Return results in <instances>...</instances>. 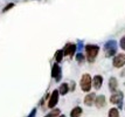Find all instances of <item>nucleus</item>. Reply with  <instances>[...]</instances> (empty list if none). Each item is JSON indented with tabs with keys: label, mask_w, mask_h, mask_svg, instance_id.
<instances>
[{
	"label": "nucleus",
	"mask_w": 125,
	"mask_h": 117,
	"mask_svg": "<svg viewBox=\"0 0 125 117\" xmlns=\"http://www.w3.org/2000/svg\"><path fill=\"white\" fill-rule=\"evenodd\" d=\"M76 60L78 63H82V62H84V60H85V57H84V55L82 54V53H78L76 55Z\"/></svg>",
	"instance_id": "18"
},
{
	"label": "nucleus",
	"mask_w": 125,
	"mask_h": 117,
	"mask_svg": "<svg viewBox=\"0 0 125 117\" xmlns=\"http://www.w3.org/2000/svg\"><path fill=\"white\" fill-rule=\"evenodd\" d=\"M102 84H103V77L101 76V75H96V76H94L93 78V87L95 89H101V87H102Z\"/></svg>",
	"instance_id": "9"
},
{
	"label": "nucleus",
	"mask_w": 125,
	"mask_h": 117,
	"mask_svg": "<svg viewBox=\"0 0 125 117\" xmlns=\"http://www.w3.org/2000/svg\"><path fill=\"white\" fill-rule=\"evenodd\" d=\"M85 53H87V60L89 62H94L96 56L99 53V47L96 45H87L85 46Z\"/></svg>",
	"instance_id": "1"
},
{
	"label": "nucleus",
	"mask_w": 125,
	"mask_h": 117,
	"mask_svg": "<svg viewBox=\"0 0 125 117\" xmlns=\"http://www.w3.org/2000/svg\"><path fill=\"white\" fill-rule=\"evenodd\" d=\"M63 55H64V53H63V49L57 50V52L55 53V60H56V62H57V63L62 61V59H63Z\"/></svg>",
	"instance_id": "15"
},
{
	"label": "nucleus",
	"mask_w": 125,
	"mask_h": 117,
	"mask_svg": "<svg viewBox=\"0 0 125 117\" xmlns=\"http://www.w3.org/2000/svg\"><path fill=\"white\" fill-rule=\"evenodd\" d=\"M59 95H60L59 90H54V91L52 93L50 98H49V101H48V106L49 108H54V106L57 104V102H59Z\"/></svg>",
	"instance_id": "7"
},
{
	"label": "nucleus",
	"mask_w": 125,
	"mask_h": 117,
	"mask_svg": "<svg viewBox=\"0 0 125 117\" xmlns=\"http://www.w3.org/2000/svg\"><path fill=\"white\" fill-rule=\"evenodd\" d=\"M13 6H14V4H10V5H7V6L5 7V8H4V12H7L8 10H10V8H12Z\"/></svg>",
	"instance_id": "21"
},
{
	"label": "nucleus",
	"mask_w": 125,
	"mask_h": 117,
	"mask_svg": "<svg viewBox=\"0 0 125 117\" xmlns=\"http://www.w3.org/2000/svg\"><path fill=\"white\" fill-rule=\"evenodd\" d=\"M109 117H119V111L116 108H111L109 110Z\"/></svg>",
	"instance_id": "16"
},
{
	"label": "nucleus",
	"mask_w": 125,
	"mask_h": 117,
	"mask_svg": "<svg viewBox=\"0 0 125 117\" xmlns=\"http://www.w3.org/2000/svg\"><path fill=\"white\" fill-rule=\"evenodd\" d=\"M114 67L116 68H122L125 64V54H117L114 57V61H112Z\"/></svg>",
	"instance_id": "5"
},
{
	"label": "nucleus",
	"mask_w": 125,
	"mask_h": 117,
	"mask_svg": "<svg viewBox=\"0 0 125 117\" xmlns=\"http://www.w3.org/2000/svg\"><path fill=\"white\" fill-rule=\"evenodd\" d=\"M96 100V95L94 94V93H90V94H88L85 97H84V103L87 104V106H91L94 102Z\"/></svg>",
	"instance_id": "10"
},
{
	"label": "nucleus",
	"mask_w": 125,
	"mask_h": 117,
	"mask_svg": "<svg viewBox=\"0 0 125 117\" xmlns=\"http://www.w3.org/2000/svg\"><path fill=\"white\" fill-rule=\"evenodd\" d=\"M35 114H36V109H33L32 112L29 114V116L28 117H35Z\"/></svg>",
	"instance_id": "22"
},
{
	"label": "nucleus",
	"mask_w": 125,
	"mask_h": 117,
	"mask_svg": "<svg viewBox=\"0 0 125 117\" xmlns=\"http://www.w3.org/2000/svg\"><path fill=\"white\" fill-rule=\"evenodd\" d=\"M82 115V108L81 106H75L70 111V117H80Z\"/></svg>",
	"instance_id": "13"
},
{
	"label": "nucleus",
	"mask_w": 125,
	"mask_h": 117,
	"mask_svg": "<svg viewBox=\"0 0 125 117\" xmlns=\"http://www.w3.org/2000/svg\"><path fill=\"white\" fill-rule=\"evenodd\" d=\"M77 48H78V53H81V50H82V48H83V42H82V41H80V42H78V46H77Z\"/></svg>",
	"instance_id": "20"
},
{
	"label": "nucleus",
	"mask_w": 125,
	"mask_h": 117,
	"mask_svg": "<svg viewBox=\"0 0 125 117\" xmlns=\"http://www.w3.org/2000/svg\"><path fill=\"white\" fill-rule=\"evenodd\" d=\"M104 52L106 57H112L116 55L117 52V42L115 40H109L105 45H104Z\"/></svg>",
	"instance_id": "2"
},
{
	"label": "nucleus",
	"mask_w": 125,
	"mask_h": 117,
	"mask_svg": "<svg viewBox=\"0 0 125 117\" xmlns=\"http://www.w3.org/2000/svg\"><path fill=\"white\" fill-rule=\"evenodd\" d=\"M120 75H122V76H125V70H123V72H122V74H120Z\"/></svg>",
	"instance_id": "24"
},
{
	"label": "nucleus",
	"mask_w": 125,
	"mask_h": 117,
	"mask_svg": "<svg viewBox=\"0 0 125 117\" xmlns=\"http://www.w3.org/2000/svg\"><path fill=\"white\" fill-rule=\"evenodd\" d=\"M76 45H74V43H67V45L64 46V48H63V53H64L65 56H69V57H71V56L75 54V52H76Z\"/></svg>",
	"instance_id": "6"
},
{
	"label": "nucleus",
	"mask_w": 125,
	"mask_h": 117,
	"mask_svg": "<svg viewBox=\"0 0 125 117\" xmlns=\"http://www.w3.org/2000/svg\"><path fill=\"white\" fill-rule=\"evenodd\" d=\"M57 115H60V109H54L52 112H49V114H47L44 117H56Z\"/></svg>",
	"instance_id": "17"
},
{
	"label": "nucleus",
	"mask_w": 125,
	"mask_h": 117,
	"mask_svg": "<svg viewBox=\"0 0 125 117\" xmlns=\"http://www.w3.org/2000/svg\"><path fill=\"white\" fill-rule=\"evenodd\" d=\"M120 47H122V49L125 50V36L120 39Z\"/></svg>",
	"instance_id": "19"
},
{
	"label": "nucleus",
	"mask_w": 125,
	"mask_h": 117,
	"mask_svg": "<svg viewBox=\"0 0 125 117\" xmlns=\"http://www.w3.org/2000/svg\"><path fill=\"white\" fill-rule=\"evenodd\" d=\"M52 76L55 78V81H60L61 78V68L60 66H59V63L56 62V63H54V66H53V68H52Z\"/></svg>",
	"instance_id": "8"
},
{
	"label": "nucleus",
	"mask_w": 125,
	"mask_h": 117,
	"mask_svg": "<svg viewBox=\"0 0 125 117\" xmlns=\"http://www.w3.org/2000/svg\"><path fill=\"white\" fill-rule=\"evenodd\" d=\"M122 101H123V93L122 91H116L110 97V102L112 104H117L119 108H122Z\"/></svg>",
	"instance_id": "4"
},
{
	"label": "nucleus",
	"mask_w": 125,
	"mask_h": 117,
	"mask_svg": "<svg viewBox=\"0 0 125 117\" xmlns=\"http://www.w3.org/2000/svg\"><path fill=\"white\" fill-rule=\"evenodd\" d=\"M68 91H69V85H68V83H62L61 84L60 89H59V93H60L61 95H65Z\"/></svg>",
	"instance_id": "14"
},
{
	"label": "nucleus",
	"mask_w": 125,
	"mask_h": 117,
	"mask_svg": "<svg viewBox=\"0 0 125 117\" xmlns=\"http://www.w3.org/2000/svg\"><path fill=\"white\" fill-rule=\"evenodd\" d=\"M75 89V82H71V87H70V90H74Z\"/></svg>",
	"instance_id": "23"
},
{
	"label": "nucleus",
	"mask_w": 125,
	"mask_h": 117,
	"mask_svg": "<svg viewBox=\"0 0 125 117\" xmlns=\"http://www.w3.org/2000/svg\"><path fill=\"white\" fill-rule=\"evenodd\" d=\"M105 97H104L103 95H99V96H97L96 97V100H95V104H96V106L97 108H103L104 106H105Z\"/></svg>",
	"instance_id": "11"
},
{
	"label": "nucleus",
	"mask_w": 125,
	"mask_h": 117,
	"mask_svg": "<svg viewBox=\"0 0 125 117\" xmlns=\"http://www.w3.org/2000/svg\"><path fill=\"white\" fill-rule=\"evenodd\" d=\"M59 117H65V116H64V115H60V116H59Z\"/></svg>",
	"instance_id": "25"
},
{
	"label": "nucleus",
	"mask_w": 125,
	"mask_h": 117,
	"mask_svg": "<svg viewBox=\"0 0 125 117\" xmlns=\"http://www.w3.org/2000/svg\"><path fill=\"white\" fill-rule=\"evenodd\" d=\"M80 85H81V89L83 91L88 93L89 90L91 89V85H93V80H91V76L89 74H84L81 78V82H80Z\"/></svg>",
	"instance_id": "3"
},
{
	"label": "nucleus",
	"mask_w": 125,
	"mask_h": 117,
	"mask_svg": "<svg viewBox=\"0 0 125 117\" xmlns=\"http://www.w3.org/2000/svg\"><path fill=\"white\" fill-rule=\"evenodd\" d=\"M117 87H118V82H117L116 77H110V80H109V89L111 90L112 93H116Z\"/></svg>",
	"instance_id": "12"
}]
</instances>
